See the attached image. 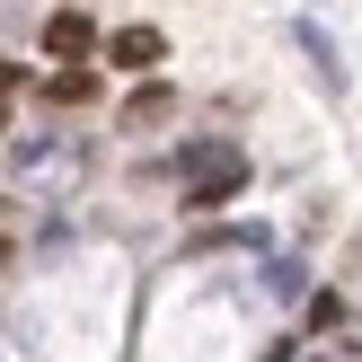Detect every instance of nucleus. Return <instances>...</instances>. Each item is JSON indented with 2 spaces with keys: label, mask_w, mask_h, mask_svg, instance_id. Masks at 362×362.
<instances>
[{
  "label": "nucleus",
  "mask_w": 362,
  "mask_h": 362,
  "mask_svg": "<svg viewBox=\"0 0 362 362\" xmlns=\"http://www.w3.org/2000/svg\"><path fill=\"white\" fill-rule=\"evenodd\" d=\"M310 327H327V336H336V327H345V300H336V292H318V300H310Z\"/></svg>",
  "instance_id": "8"
},
{
  "label": "nucleus",
  "mask_w": 362,
  "mask_h": 362,
  "mask_svg": "<svg viewBox=\"0 0 362 362\" xmlns=\"http://www.w3.org/2000/svg\"><path fill=\"white\" fill-rule=\"evenodd\" d=\"M106 62L115 71H151V62H168V35L159 27H115L106 35Z\"/></svg>",
  "instance_id": "2"
},
{
  "label": "nucleus",
  "mask_w": 362,
  "mask_h": 362,
  "mask_svg": "<svg viewBox=\"0 0 362 362\" xmlns=\"http://www.w3.org/2000/svg\"><path fill=\"white\" fill-rule=\"evenodd\" d=\"M265 292H283V300H300V292H310V274H300L292 257H274V265H265Z\"/></svg>",
  "instance_id": "7"
},
{
  "label": "nucleus",
  "mask_w": 362,
  "mask_h": 362,
  "mask_svg": "<svg viewBox=\"0 0 362 362\" xmlns=\"http://www.w3.org/2000/svg\"><path fill=\"white\" fill-rule=\"evenodd\" d=\"M177 186H186V212H221V204H239V186H247V151H239V141H186Z\"/></svg>",
  "instance_id": "1"
},
{
  "label": "nucleus",
  "mask_w": 362,
  "mask_h": 362,
  "mask_svg": "<svg viewBox=\"0 0 362 362\" xmlns=\"http://www.w3.org/2000/svg\"><path fill=\"white\" fill-rule=\"evenodd\" d=\"M168 115H177V88H159V80H151L133 106H124V133H151V124H168Z\"/></svg>",
  "instance_id": "4"
},
{
  "label": "nucleus",
  "mask_w": 362,
  "mask_h": 362,
  "mask_svg": "<svg viewBox=\"0 0 362 362\" xmlns=\"http://www.w3.org/2000/svg\"><path fill=\"white\" fill-rule=\"evenodd\" d=\"M88 45H98V27H88V9H53V18H45V53H53V62H80Z\"/></svg>",
  "instance_id": "3"
},
{
  "label": "nucleus",
  "mask_w": 362,
  "mask_h": 362,
  "mask_svg": "<svg viewBox=\"0 0 362 362\" xmlns=\"http://www.w3.org/2000/svg\"><path fill=\"white\" fill-rule=\"evenodd\" d=\"M45 98H53V106H88V98H98V80L71 62V71H53V80H45Z\"/></svg>",
  "instance_id": "5"
},
{
  "label": "nucleus",
  "mask_w": 362,
  "mask_h": 362,
  "mask_svg": "<svg viewBox=\"0 0 362 362\" xmlns=\"http://www.w3.org/2000/svg\"><path fill=\"white\" fill-rule=\"evenodd\" d=\"M300 53L318 62V80H327V88H345V62H336V45H327L318 27H300Z\"/></svg>",
  "instance_id": "6"
}]
</instances>
